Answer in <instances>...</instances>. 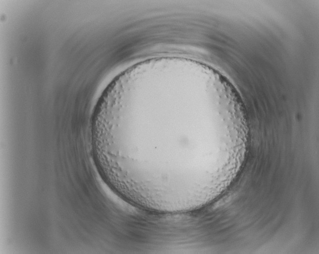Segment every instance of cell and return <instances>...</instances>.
Listing matches in <instances>:
<instances>
[{
	"mask_svg": "<svg viewBox=\"0 0 319 254\" xmlns=\"http://www.w3.org/2000/svg\"><path fill=\"white\" fill-rule=\"evenodd\" d=\"M100 124L119 173L169 197L196 193L225 176L249 133L246 113L229 91L177 73L150 77L116 95Z\"/></svg>",
	"mask_w": 319,
	"mask_h": 254,
	"instance_id": "obj_1",
	"label": "cell"
}]
</instances>
